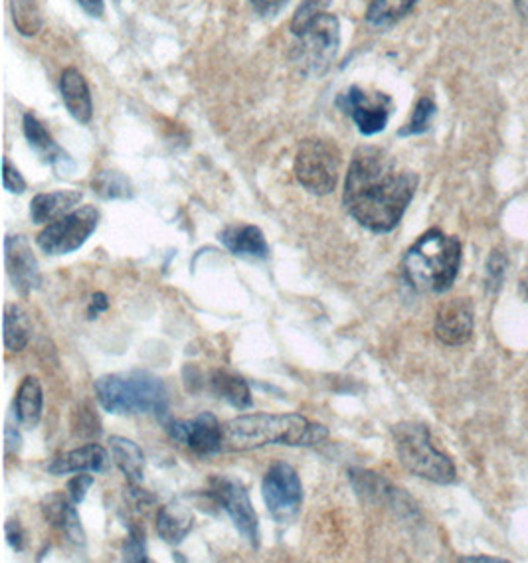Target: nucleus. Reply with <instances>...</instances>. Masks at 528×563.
Here are the masks:
<instances>
[{"mask_svg": "<svg viewBox=\"0 0 528 563\" xmlns=\"http://www.w3.org/2000/svg\"><path fill=\"white\" fill-rule=\"evenodd\" d=\"M295 178L307 192L327 196L333 192L341 173V153L331 141L307 139L295 155Z\"/></svg>", "mask_w": 528, "mask_h": 563, "instance_id": "0eeeda50", "label": "nucleus"}, {"mask_svg": "<svg viewBox=\"0 0 528 563\" xmlns=\"http://www.w3.org/2000/svg\"><path fill=\"white\" fill-rule=\"evenodd\" d=\"M44 409V391L38 378L26 376L20 384L16 398H14V416L24 429H34L42 419Z\"/></svg>", "mask_w": 528, "mask_h": 563, "instance_id": "4be33fe9", "label": "nucleus"}, {"mask_svg": "<svg viewBox=\"0 0 528 563\" xmlns=\"http://www.w3.org/2000/svg\"><path fill=\"white\" fill-rule=\"evenodd\" d=\"M42 515L46 518L50 526H54L59 534L66 536L69 544H86V532L79 520L76 503L69 496L48 495L42 500Z\"/></svg>", "mask_w": 528, "mask_h": 563, "instance_id": "2eb2a0df", "label": "nucleus"}, {"mask_svg": "<svg viewBox=\"0 0 528 563\" xmlns=\"http://www.w3.org/2000/svg\"><path fill=\"white\" fill-rule=\"evenodd\" d=\"M99 406L116 416H157L168 411V389L151 372L109 374L96 382Z\"/></svg>", "mask_w": 528, "mask_h": 563, "instance_id": "20e7f679", "label": "nucleus"}, {"mask_svg": "<svg viewBox=\"0 0 528 563\" xmlns=\"http://www.w3.org/2000/svg\"><path fill=\"white\" fill-rule=\"evenodd\" d=\"M72 431L76 438L98 439L101 435V421L89 406H79L72 416Z\"/></svg>", "mask_w": 528, "mask_h": 563, "instance_id": "7c9ffc66", "label": "nucleus"}, {"mask_svg": "<svg viewBox=\"0 0 528 563\" xmlns=\"http://www.w3.org/2000/svg\"><path fill=\"white\" fill-rule=\"evenodd\" d=\"M420 0H372L366 22L374 29H388L404 19Z\"/></svg>", "mask_w": 528, "mask_h": 563, "instance_id": "bb28decb", "label": "nucleus"}, {"mask_svg": "<svg viewBox=\"0 0 528 563\" xmlns=\"http://www.w3.org/2000/svg\"><path fill=\"white\" fill-rule=\"evenodd\" d=\"M109 309L108 297L103 295V292H96L94 297H91V302H89L88 314L89 319H98V314L101 312H106Z\"/></svg>", "mask_w": 528, "mask_h": 563, "instance_id": "58836bf2", "label": "nucleus"}, {"mask_svg": "<svg viewBox=\"0 0 528 563\" xmlns=\"http://www.w3.org/2000/svg\"><path fill=\"white\" fill-rule=\"evenodd\" d=\"M79 190H58V192H46L32 198L30 202V218L34 224H52L62 216L69 214L76 210L81 202Z\"/></svg>", "mask_w": 528, "mask_h": 563, "instance_id": "412c9836", "label": "nucleus"}, {"mask_svg": "<svg viewBox=\"0 0 528 563\" xmlns=\"http://www.w3.org/2000/svg\"><path fill=\"white\" fill-rule=\"evenodd\" d=\"M418 183V175L402 168L386 151L362 146L349 166L344 208L366 230L392 232L406 214Z\"/></svg>", "mask_w": 528, "mask_h": 563, "instance_id": "f257e3e1", "label": "nucleus"}, {"mask_svg": "<svg viewBox=\"0 0 528 563\" xmlns=\"http://www.w3.org/2000/svg\"><path fill=\"white\" fill-rule=\"evenodd\" d=\"M394 445L402 466L411 475L436 485H450L455 481V465L448 455L431 443L430 429L420 423H400L392 429Z\"/></svg>", "mask_w": 528, "mask_h": 563, "instance_id": "39448f33", "label": "nucleus"}, {"mask_svg": "<svg viewBox=\"0 0 528 563\" xmlns=\"http://www.w3.org/2000/svg\"><path fill=\"white\" fill-rule=\"evenodd\" d=\"M4 263H7L10 282L22 297H29L30 292L36 291L42 285L38 260L32 252L26 238H22V235H9L7 238V242H4Z\"/></svg>", "mask_w": 528, "mask_h": 563, "instance_id": "ddd939ff", "label": "nucleus"}, {"mask_svg": "<svg viewBox=\"0 0 528 563\" xmlns=\"http://www.w3.org/2000/svg\"><path fill=\"white\" fill-rule=\"evenodd\" d=\"M436 336L448 346H461L473 334V307L468 299L443 302L436 317Z\"/></svg>", "mask_w": 528, "mask_h": 563, "instance_id": "4468645a", "label": "nucleus"}, {"mask_svg": "<svg viewBox=\"0 0 528 563\" xmlns=\"http://www.w3.org/2000/svg\"><path fill=\"white\" fill-rule=\"evenodd\" d=\"M195 518L190 510L180 503H168L161 506L157 515V534L163 538V542L170 545H178L186 536L193 530Z\"/></svg>", "mask_w": 528, "mask_h": 563, "instance_id": "393cba45", "label": "nucleus"}, {"mask_svg": "<svg viewBox=\"0 0 528 563\" xmlns=\"http://www.w3.org/2000/svg\"><path fill=\"white\" fill-rule=\"evenodd\" d=\"M59 93H62L69 115L74 117L78 123L88 125L94 117V103H91L88 81L79 74L78 69H64L62 79H59Z\"/></svg>", "mask_w": 528, "mask_h": 563, "instance_id": "6ab92c4d", "label": "nucleus"}, {"mask_svg": "<svg viewBox=\"0 0 528 563\" xmlns=\"http://www.w3.org/2000/svg\"><path fill=\"white\" fill-rule=\"evenodd\" d=\"M461 242L441 230L424 233L404 255L402 269L416 291L443 292L458 279Z\"/></svg>", "mask_w": 528, "mask_h": 563, "instance_id": "7ed1b4c3", "label": "nucleus"}, {"mask_svg": "<svg viewBox=\"0 0 528 563\" xmlns=\"http://www.w3.org/2000/svg\"><path fill=\"white\" fill-rule=\"evenodd\" d=\"M515 7L519 10L520 16L527 20L528 24V0H515Z\"/></svg>", "mask_w": 528, "mask_h": 563, "instance_id": "37998d69", "label": "nucleus"}, {"mask_svg": "<svg viewBox=\"0 0 528 563\" xmlns=\"http://www.w3.org/2000/svg\"><path fill=\"white\" fill-rule=\"evenodd\" d=\"M501 275H503V257L499 253H493L490 262L491 287H495V285L499 287Z\"/></svg>", "mask_w": 528, "mask_h": 563, "instance_id": "ea45409f", "label": "nucleus"}, {"mask_svg": "<svg viewBox=\"0 0 528 563\" xmlns=\"http://www.w3.org/2000/svg\"><path fill=\"white\" fill-rule=\"evenodd\" d=\"M210 389L216 398L224 399L235 409H250L254 406L252 389L242 376L228 369H215L210 376Z\"/></svg>", "mask_w": 528, "mask_h": 563, "instance_id": "5701e85b", "label": "nucleus"}, {"mask_svg": "<svg viewBox=\"0 0 528 563\" xmlns=\"http://www.w3.org/2000/svg\"><path fill=\"white\" fill-rule=\"evenodd\" d=\"M24 135L29 139L30 146L36 151V155L44 163L54 166L59 176L74 170V161L69 158L68 153L54 141V136L50 135L46 126L42 125L32 113L24 115Z\"/></svg>", "mask_w": 528, "mask_h": 563, "instance_id": "f3484780", "label": "nucleus"}, {"mask_svg": "<svg viewBox=\"0 0 528 563\" xmlns=\"http://www.w3.org/2000/svg\"><path fill=\"white\" fill-rule=\"evenodd\" d=\"M250 2H252V7H254L255 12L260 16H270L272 19L279 10L284 9L287 0H250Z\"/></svg>", "mask_w": 528, "mask_h": 563, "instance_id": "e433bc0d", "label": "nucleus"}, {"mask_svg": "<svg viewBox=\"0 0 528 563\" xmlns=\"http://www.w3.org/2000/svg\"><path fill=\"white\" fill-rule=\"evenodd\" d=\"M20 448H22V438H20L19 431L12 428V426H7V429H4V449H7V455H16Z\"/></svg>", "mask_w": 528, "mask_h": 563, "instance_id": "4c0bfd02", "label": "nucleus"}, {"mask_svg": "<svg viewBox=\"0 0 528 563\" xmlns=\"http://www.w3.org/2000/svg\"><path fill=\"white\" fill-rule=\"evenodd\" d=\"M12 19L24 36H34L42 29V12L34 0H12Z\"/></svg>", "mask_w": 528, "mask_h": 563, "instance_id": "c85d7f7f", "label": "nucleus"}, {"mask_svg": "<svg viewBox=\"0 0 528 563\" xmlns=\"http://www.w3.org/2000/svg\"><path fill=\"white\" fill-rule=\"evenodd\" d=\"M32 322L29 312L20 305H7L4 309V346L9 352H22L29 346Z\"/></svg>", "mask_w": 528, "mask_h": 563, "instance_id": "a878e982", "label": "nucleus"}, {"mask_svg": "<svg viewBox=\"0 0 528 563\" xmlns=\"http://www.w3.org/2000/svg\"><path fill=\"white\" fill-rule=\"evenodd\" d=\"M168 438L190 449L200 456L216 455L224 451V426L212 413H200L195 419L186 421H168Z\"/></svg>", "mask_w": 528, "mask_h": 563, "instance_id": "f8f14e48", "label": "nucleus"}, {"mask_svg": "<svg viewBox=\"0 0 528 563\" xmlns=\"http://www.w3.org/2000/svg\"><path fill=\"white\" fill-rule=\"evenodd\" d=\"M436 115V103L430 98H421L414 113H411L410 121L404 125L400 131L402 136L421 135L430 129L431 119Z\"/></svg>", "mask_w": 528, "mask_h": 563, "instance_id": "c756f323", "label": "nucleus"}, {"mask_svg": "<svg viewBox=\"0 0 528 563\" xmlns=\"http://www.w3.org/2000/svg\"><path fill=\"white\" fill-rule=\"evenodd\" d=\"M91 485H94V476L79 473V475L74 476L68 483L69 498H72L76 505H81Z\"/></svg>", "mask_w": 528, "mask_h": 563, "instance_id": "f704fd0d", "label": "nucleus"}, {"mask_svg": "<svg viewBox=\"0 0 528 563\" xmlns=\"http://www.w3.org/2000/svg\"><path fill=\"white\" fill-rule=\"evenodd\" d=\"M123 560L131 563L148 562L147 538L141 526H129L128 540L123 544Z\"/></svg>", "mask_w": 528, "mask_h": 563, "instance_id": "2f4dec72", "label": "nucleus"}, {"mask_svg": "<svg viewBox=\"0 0 528 563\" xmlns=\"http://www.w3.org/2000/svg\"><path fill=\"white\" fill-rule=\"evenodd\" d=\"M111 456L119 471L125 475L129 485H141L145 478V453L131 439L113 435L109 439Z\"/></svg>", "mask_w": 528, "mask_h": 563, "instance_id": "b1692460", "label": "nucleus"}, {"mask_svg": "<svg viewBox=\"0 0 528 563\" xmlns=\"http://www.w3.org/2000/svg\"><path fill=\"white\" fill-rule=\"evenodd\" d=\"M329 438V429L301 413H250L224 426V451L242 453L267 445L317 448Z\"/></svg>", "mask_w": 528, "mask_h": 563, "instance_id": "f03ea898", "label": "nucleus"}, {"mask_svg": "<svg viewBox=\"0 0 528 563\" xmlns=\"http://www.w3.org/2000/svg\"><path fill=\"white\" fill-rule=\"evenodd\" d=\"M108 463V451L98 443H88L54 459L48 465V473L56 476L69 473H106Z\"/></svg>", "mask_w": 528, "mask_h": 563, "instance_id": "a211bd4d", "label": "nucleus"}, {"mask_svg": "<svg viewBox=\"0 0 528 563\" xmlns=\"http://www.w3.org/2000/svg\"><path fill=\"white\" fill-rule=\"evenodd\" d=\"M81 9L89 12L91 16H101L103 14V0H78Z\"/></svg>", "mask_w": 528, "mask_h": 563, "instance_id": "a19ab883", "label": "nucleus"}, {"mask_svg": "<svg viewBox=\"0 0 528 563\" xmlns=\"http://www.w3.org/2000/svg\"><path fill=\"white\" fill-rule=\"evenodd\" d=\"M351 485L356 495L361 496L362 500L366 503H374V505H388L396 510L400 508H410V498L402 493L400 488L392 486L386 478H382L376 473L371 471H351L349 473Z\"/></svg>", "mask_w": 528, "mask_h": 563, "instance_id": "dca6fc26", "label": "nucleus"}, {"mask_svg": "<svg viewBox=\"0 0 528 563\" xmlns=\"http://www.w3.org/2000/svg\"><path fill=\"white\" fill-rule=\"evenodd\" d=\"M331 0H304L299 9L295 10L294 20H292V32L295 36L307 29L319 14H323L324 9L329 7Z\"/></svg>", "mask_w": 528, "mask_h": 563, "instance_id": "473e14b6", "label": "nucleus"}, {"mask_svg": "<svg viewBox=\"0 0 528 563\" xmlns=\"http://www.w3.org/2000/svg\"><path fill=\"white\" fill-rule=\"evenodd\" d=\"M220 242L224 243L228 252L234 253L238 257H248V260L270 257V245L265 242L264 232L257 225H228L224 232L220 233Z\"/></svg>", "mask_w": 528, "mask_h": 563, "instance_id": "aec40b11", "label": "nucleus"}, {"mask_svg": "<svg viewBox=\"0 0 528 563\" xmlns=\"http://www.w3.org/2000/svg\"><path fill=\"white\" fill-rule=\"evenodd\" d=\"M99 210L96 206H81L62 216L38 233V247L48 255H68L78 252L98 230Z\"/></svg>", "mask_w": 528, "mask_h": 563, "instance_id": "1a4fd4ad", "label": "nucleus"}, {"mask_svg": "<svg viewBox=\"0 0 528 563\" xmlns=\"http://www.w3.org/2000/svg\"><path fill=\"white\" fill-rule=\"evenodd\" d=\"M94 192L106 198V200H118V198H131L133 196V186L129 178L116 173V170H103L94 178Z\"/></svg>", "mask_w": 528, "mask_h": 563, "instance_id": "cd10ccee", "label": "nucleus"}, {"mask_svg": "<svg viewBox=\"0 0 528 563\" xmlns=\"http://www.w3.org/2000/svg\"><path fill=\"white\" fill-rule=\"evenodd\" d=\"M461 562H495L501 563L505 562V560H499V558H485V555H475V558H461Z\"/></svg>", "mask_w": 528, "mask_h": 563, "instance_id": "79ce46f5", "label": "nucleus"}, {"mask_svg": "<svg viewBox=\"0 0 528 563\" xmlns=\"http://www.w3.org/2000/svg\"><path fill=\"white\" fill-rule=\"evenodd\" d=\"M262 495L270 515L277 525H294L304 506V485L294 466L275 463L265 473Z\"/></svg>", "mask_w": 528, "mask_h": 563, "instance_id": "9d476101", "label": "nucleus"}, {"mask_svg": "<svg viewBox=\"0 0 528 563\" xmlns=\"http://www.w3.org/2000/svg\"><path fill=\"white\" fill-rule=\"evenodd\" d=\"M341 46V24L334 14L323 12L297 34L292 62L307 78H319L331 68Z\"/></svg>", "mask_w": 528, "mask_h": 563, "instance_id": "423d86ee", "label": "nucleus"}, {"mask_svg": "<svg viewBox=\"0 0 528 563\" xmlns=\"http://www.w3.org/2000/svg\"><path fill=\"white\" fill-rule=\"evenodd\" d=\"M2 186L10 195H22L26 190V180L22 178L16 166H12L9 158H4V173H2Z\"/></svg>", "mask_w": 528, "mask_h": 563, "instance_id": "72a5a7b5", "label": "nucleus"}, {"mask_svg": "<svg viewBox=\"0 0 528 563\" xmlns=\"http://www.w3.org/2000/svg\"><path fill=\"white\" fill-rule=\"evenodd\" d=\"M339 108L351 117L362 135H376L388 125L392 99L386 93H372L366 89L352 86L339 98Z\"/></svg>", "mask_w": 528, "mask_h": 563, "instance_id": "9b49d317", "label": "nucleus"}, {"mask_svg": "<svg viewBox=\"0 0 528 563\" xmlns=\"http://www.w3.org/2000/svg\"><path fill=\"white\" fill-rule=\"evenodd\" d=\"M206 496L230 516L235 530L242 534L248 544L252 548L260 545V520L242 481L228 475L212 476Z\"/></svg>", "mask_w": 528, "mask_h": 563, "instance_id": "6e6552de", "label": "nucleus"}, {"mask_svg": "<svg viewBox=\"0 0 528 563\" xmlns=\"http://www.w3.org/2000/svg\"><path fill=\"white\" fill-rule=\"evenodd\" d=\"M4 532H7L10 548L14 552H22L24 550V530H22L19 520H9L4 526Z\"/></svg>", "mask_w": 528, "mask_h": 563, "instance_id": "c9c22d12", "label": "nucleus"}]
</instances>
